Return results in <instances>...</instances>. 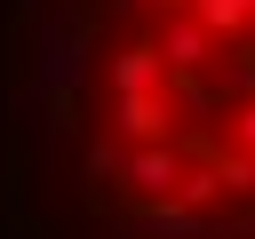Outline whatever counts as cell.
<instances>
[{"label": "cell", "mask_w": 255, "mask_h": 239, "mask_svg": "<svg viewBox=\"0 0 255 239\" xmlns=\"http://www.w3.org/2000/svg\"><path fill=\"white\" fill-rule=\"evenodd\" d=\"M96 88L104 120L167 135V159L143 183L151 199H255V0H104Z\"/></svg>", "instance_id": "obj_1"}]
</instances>
